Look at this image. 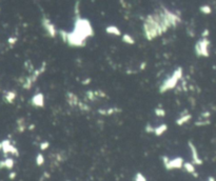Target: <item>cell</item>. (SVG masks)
<instances>
[{
    "label": "cell",
    "mask_w": 216,
    "mask_h": 181,
    "mask_svg": "<svg viewBox=\"0 0 216 181\" xmlns=\"http://www.w3.org/2000/svg\"><path fill=\"white\" fill-rule=\"evenodd\" d=\"M16 176H17V174H16V172H13V171H12V172L10 173V175H9V178L11 179V180H14V179L16 178Z\"/></svg>",
    "instance_id": "836d02e7"
},
{
    "label": "cell",
    "mask_w": 216,
    "mask_h": 181,
    "mask_svg": "<svg viewBox=\"0 0 216 181\" xmlns=\"http://www.w3.org/2000/svg\"><path fill=\"white\" fill-rule=\"evenodd\" d=\"M134 181H147V178L145 177V175L141 174L140 172L136 173L134 176Z\"/></svg>",
    "instance_id": "484cf974"
},
{
    "label": "cell",
    "mask_w": 216,
    "mask_h": 181,
    "mask_svg": "<svg viewBox=\"0 0 216 181\" xmlns=\"http://www.w3.org/2000/svg\"><path fill=\"white\" fill-rule=\"evenodd\" d=\"M85 96L88 97L89 100H92V101H95L96 99H97V97H96L95 92H94V91H88L87 94H85Z\"/></svg>",
    "instance_id": "83f0119b"
},
{
    "label": "cell",
    "mask_w": 216,
    "mask_h": 181,
    "mask_svg": "<svg viewBox=\"0 0 216 181\" xmlns=\"http://www.w3.org/2000/svg\"><path fill=\"white\" fill-rule=\"evenodd\" d=\"M90 82H91V78H87L85 80H82V84H83V85L89 84Z\"/></svg>",
    "instance_id": "d590c367"
},
{
    "label": "cell",
    "mask_w": 216,
    "mask_h": 181,
    "mask_svg": "<svg viewBox=\"0 0 216 181\" xmlns=\"http://www.w3.org/2000/svg\"><path fill=\"white\" fill-rule=\"evenodd\" d=\"M154 128H155V126H153L152 124H147V125H145V131L148 133V134H153V133H154Z\"/></svg>",
    "instance_id": "4dcf8cb0"
},
{
    "label": "cell",
    "mask_w": 216,
    "mask_h": 181,
    "mask_svg": "<svg viewBox=\"0 0 216 181\" xmlns=\"http://www.w3.org/2000/svg\"><path fill=\"white\" fill-rule=\"evenodd\" d=\"M199 11H200V13H203V15H210V14L212 13V7L208 4H203L199 7Z\"/></svg>",
    "instance_id": "603a6c76"
},
{
    "label": "cell",
    "mask_w": 216,
    "mask_h": 181,
    "mask_svg": "<svg viewBox=\"0 0 216 181\" xmlns=\"http://www.w3.org/2000/svg\"><path fill=\"white\" fill-rule=\"evenodd\" d=\"M210 115H211V113L210 112H205V113H203V114H201V118H205V119H208L210 117Z\"/></svg>",
    "instance_id": "e575fe53"
},
{
    "label": "cell",
    "mask_w": 216,
    "mask_h": 181,
    "mask_svg": "<svg viewBox=\"0 0 216 181\" xmlns=\"http://www.w3.org/2000/svg\"><path fill=\"white\" fill-rule=\"evenodd\" d=\"M16 97H17L16 92H14V91H7V92H4V94H3V100L7 103L11 104V103H13L14 101H15Z\"/></svg>",
    "instance_id": "2e32d148"
},
{
    "label": "cell",
    "mask_w": 216,
    "mask_h": 181,
    "mask_svg": "<svg viewBox=\"0 0 216 181\" xmlns=\"http://www.w3.org/2000/svg\"><path fill=\"white\" fill-rule=\"evenodd\" d=\"M154 113H155L156 116L160 117V118L165 117L166 114H167V112H166V110L163 109V107H156L155 110H154Z\"/></svg>",
    "instance_id": "cb8c5ba5"
},
{
    "label": "cell",
    "mask_w": 216,
    "mask_h": 181,
    "mask_svg": "<svg viewBox=\"0 0 216 181\" xmlns=\"http://www.w3.org/2000/svg\"><path fill=\"white\" fill-rule=\"evenodd\" d=\"M79 4H80V2H79V1H76L75 7H74V13H75L76 18L80 17V15H79V13H80V7H79Z\"/></svg>",
    "instance_id": "f1b7e54d"
},
{
    "label": "cell",
    "mask_w": 216,
    "mask_h": 181,
    "mask_svg": "<svg viewBox=\"0 0 216 181\" xmlns=\"http://www.w3.org/2000/svg\"><path fill=\"white\" fill-rule=\"evenodd\" d=\"M31 104L33 105V106L35 107H40V109H42L43 106H45V95L42 94V93H36L35 95H34L33 97L31 98Z\"/></svg>",
    "instance_id": "8fae6325"
},
{
    "label": "cell",
    "mask_w": 216,
    "mask_h": 181,
    "mask_svg": "<svg viewBox=\"0 0 216 181\" xmlns=\"http://www.w3.org/2000/svg\"><path fill=\"white\" fill-rule=\"evenodd\" d=\"M45 67H47V65H45V62L42 63V65H41L39 69H35V71L32 72V74L29 75L27 77H25L24 80H23L22 82V87L25 89H30L32 87V85L34 84V83L37 81L38 77L41 76L42 75V73L45 71Z\"/></svg>",
    "instance_id": "8992f818"
},
{
    "label": "cell",
    "mask_w": 216,
    "mask_h": 181,
    "mask_svg": "<svg viewBox=\"0 0 216 181\" xmlns=\"http://www.w3.org/2000/svg\"><path fill=\"white\" fill-rule=\"evenodd\" d=\"M209 35H210V31L208 29L203 30V33H201V37H203V38H208V36Z\"/></svg>",
    "instance_id": "1f68e13d"
},
{
    "label": "cell",
    "mask_w": 216,
    "mask_h": 181,
    "mask_svg": "<svg viewBox=\"0 0 216 181\" xmlns=\"http://www.w3.org/2000/svg\"><path fill=\"white\" fill-rule=\"evenodd\" d=\"M141 65H143V66H140V69H145V63L143 62V64H141Z\"/></svg>",
    "instance_id": "74e56055"
},
{
    "label": "cell",
    "mask_w": 216,
    "mask_h": 181,
    "mask_svg": "<svg viewBox=\"0 0 216 181\" xmlns=\"http://www.w3.org/2000/svg\"><path fill=\"white\" fill-rule=\"evenodd\" d=\"M183 168L186 171L187 173H189V174L193 175L194 177H197L198 175H197V173H196V168L195 165H194L192 162H183Z\"/></svg>",
    "instance_id": "9a60e30c"
},
{
    "label": "cell",
    "mask_w": 216,
    "mask_h": 181,
    "mask_svg": "<svg viewBox=\"0 0 216 181\" xmlns=\"http://www.w3.org/2000/svg\"><path fill=\"white\" fill-rule=\"evenodd\" d=\"M183 69L181 66H178L175 71L172 73V75L170 77H168L167 79L161 82L160 86H159V92L160 93H166L170 89H173L176 85L178 84L179 80L183 78Z\"/></svg>",
    "instance_id": "3957f363"
},
{
    "label": "cell",
    "mask_w": 216,
    "mask_h": 181,
    "mask_svg": "<svg viewBox=\"0 0 216 181\" xmlns=\"http://www.w3.org/2000/svg\"><path fill=\"white\" fill-rule=\"evenodd\" d=\"M61 38H62L63 42L68 43L69 45L74 47H82L87 43V38H85L83 36H81L80 34H78L77 32L72 31V32H65L61 30L59 32Z\"/></svg>",
    "instance_id": "7a4b0ae2"
},
{
    "label": "cell",
    "mask_w": 216,
    "mask_h": 181,
    "mask_svg": "<svg viewBox=\"0 0 216 181\" xmlns=\"http://www.w3.org/2000/svg\"><path fill=\"white\" fill-rule=\"evenodd\" d=\"M41 25H42L45 31L47 32V34L51 38H55L56 35H57V29H56L55 24L50 20L47 16H43L41 18Z\"/></svg>",
    "instance_id": "9c48e42d"
},
{
    "label": "cell",
    "mask_w": 216,
    "mask_h": 181,
    "mask_svg": "<svg viewBox=\"0 0 216 181\" xmlns=\"http://www.w3.org/2000/svg\"><path fill=\"white\" fill-rule=\"evenodd\" d=\"M122 41L125 43H127V44H130V45H132V44H134L135 43V39L132 37L130 34H123L122 36Z\"/></svg>",
    "instance_id": "44dd1931"
},
{
    "label": "cell",
    "mask_w": 216,
    "mask_h": 181,
    "mask_svg": "<svg viewBox=\"0 0 216 181\" xmlns=\"http://www.w3.org/2000/svg\"><path fill=\"white\" fill-rule=\"evenodd\" d=\"M77 106L79 107V110L82 111V112H89V111L91 110V109H90V106L87 104V103L81 102V101H79V103H78Z\"/></svg>",
    "instance_id": "d4e9b609"
},
{
    "label": "cell",
    "mask_w": 216,
    "mask_h": 181,
    "mask_svg": "<svg viewBox=\"0 0 216 181\" xmlns=\"http://www.w3.org/2000/svg\"><path fill=\"white\" fill-rule=\"evenodd\" d=\"M207 181H216V179L214 178V177H212V176H210V177H208V179H207Z\"/></svg>",
    "instance_id": "8d00e7d4"
},
{
    "label": "cell",
    "mask_w": 216,
    "mask_h": 181,
    "mask_svg": "<svg viewBox=\"0 0 216 181\" xmlns=\"http://www.w3.org/2000/svg\"><path fill=\"white\" fill-rule=\"evenodd\" d=\"M210 40L208 38H201L195 43L194 51H195L196 56L198 57H205L208 58L210 56Z\"/></svg>",
    "instance_id": "5b68a950"
},
{
    "label": "cell",
    "mask_w": 216,
    "mask_h": 181,
    "mask_svg": "<svg viewBox=\"0 0 216 181\" xmlns=\"http://www.w3.org/2000/svg\"><path fill=\"white\" fill-rule=\"evenodd\" d=\"M17 131L19 133H23L25 131V129H27V124H25V120L23 118H19L17 120Z\"/></svg>",
    "instance_id": "ffe728a7"
},
{
    "label": "cell",
    "mask_w": 216,
    "mask_h": 181,
    "mask_svg": "<svg viewBox=\"0 0 216 181\" xmlns=\"http://www.w3.org/2000/svg\"><path fill=\"white\" fill-rule=\"evenodd\" d=\"M192 118V115L189 114V113H186V114H183L179 116V118L176 120V124L179 125V126H181V125L186 124L187 122H189L190 120H191Z\"/></svg>",
    "instance_id": "ac0fdd59"
},
{
    "label": "cell",
    "mask_w": 216,
    "mask_h": 181,
    "mask_svg": "<svg viewBox=\"0 0 216 181\" xmlns=\"http://www.w3.org/2000/svg\"><path fill=\"white\" fill-rule=\"evenodd\" d=\"M188 146H189L190 152H191L192 163H193L194 165H201V164L203 163V159L200 158V156H199L198 150H197L196 146L191 140H189L188 141Z\"/></svg>",
    "instance_id": "30bf717a"
},
{
    "label": "cell",
    "mask_w": 216,
    "mask_h": 181,
    "mask_svg": "<svg viewBox=\"0 0 216 181\" xmlns=\"http://www.w3.org/2000/svg\"><path fill=\"white\" fill-rule=\"evenodd\" d=\"M180 22L181 18L179 14L170 11L166 7H161L145 17L143 25V35L147 40L152 41L171 27H176Z\"/></svg>",
    "instance_id": "6da1fadb"
},
{
    "label": "cell",
    "mask_w": 216,
    "mask_h": 181,
    "mask_svg": "<svg viewBox=\"0 0 216 181\" xmlns=\"http://www.w3.org/2000/svg\"><path fill=\"white\" fill-rule=\"evenodd\" d=\"M167 131H168V125L166 124V123H163V124H159L158 126H155V128H154L153 134L155 135V136L159 137V136H163Z\"/></svg>",
    "instance_id": "e0dca14e"
},
{
    "label": "cell",
    "mask_w": 216,
    "mask_h": 181,
    "mask_svg": "<svg viewBox=\"0 0 216 181\" xmlns=\"http://www.w3.org/2000/svg\"><path fill=\"white\" fill-rule=\"evenodd\" d=\"M65 97H67V102L69 103L72 107L77 106L79 101H80L77 95L74 94V93H72V92H68L67 95H65Z\"/></svg>",
    "instance_id": "4fadbf2b"
},
{
    "label": "cell",
    "mask_w": 216,
    "mask_h": 181,
    "mask_svg": "<svg viewBox=\"0 0 216 181\" xmlns=\"http://www.w3.org/2000/svg\"><path fill=\"white\" fill-rule=\"evenodd\" d=\"M105 32H107L109 35L121 36V31L119 30V27H117L116 25H109V27H105Z\"/></svg>",
    "instance_id": "d6986e66"
},
{
    "label": "cell",
    "mask_w": 216,
    "mask_h": 181,
    "mask_svg": "<svg viewBox=\"0 0 216 181\" xmlns=\"http://www.w3.org/2000/svg\"><path fill=\"white\" fill-rule=\"evenodd\" d=\"M121 109L119 107H109V109H100L98 110V113L102 116H112L115 113H120Z\"/></svg>",
    "instance_id": "5bb4252c"
},
{
    "label": "cell",
    "mask_w": 216,
    "mask_h": 181,
    "mask_svg": "<svg viewBox=\"0 0 216 181\" xmlns=\"http://www.w3.org/2000/svg\"><path fill=\"white\" fill-rule=\"evenodd\" d=\"M35 161H36V164H37V166H42L43 164H45V156H43V154H40V153H39V154H37Z\"/></svg>",
    "instance_id": "7402d4cb"
},
{
    "label": "cell",
    "mask_w": 216,
    "mask_h": 181,
    "mask_svg": "<svg viewBox=\"0 0 216 181\" xmlns=\"http://www.w3.org/2000/svg\"><path fill=\"white\" fill-rule=\"evenodd\" d=\"M39 148H40L41 151H47L48 148H50V142L49 141H42V142H40V144H39Z\"/></svg>",
    "instance_id": "f546056e"
},
{
    "label": "cell",
    "mask_w": 216,
    "mask_h": 181,
    "mask_svg": "<svg viewBox=\"0 0 216 181\" xmlns=\"http://www.w3.org/2000/svg\"><path fill=\"white\" fill-rule=\"evenodd\" d=\"M7 42H9V44H10V45L15 44V43L17 42V38H15V37H10L9 40H7Z\"/></svg>",
    "instance_id": "d6a6232c"
},
{
    "label": "cell",
    "mask_w": 216,
    "mask_h": 181,
    "mask_svg": "<svg viewBox=\"0 0 216 181\" xmlns=\"http://www.w3.org/2000/svg\"><path fill=\"white\" fill-rule=\"evenodd\" d=\"M163 164L167 171L172 170H180L183 165V158L181 157H175V158L170 159L168 156H163Z\"/></svg>",
    "instance_id": "52a82bcc"
},
{
    "label": "cell",
    "mask_w": 216,
    "mask_h": 181,
    "mask_svg": "<svg viewBox=\"0 0 216 181\" xmlns=\"http://www.w3.org/2000/svg\"><path fill=\"white\" fill-rule=\"evenodd\" d=\"M211 123V121L209 119H205V120H199V121H196L195 125L196 126H205V125H209Z\"/></svg>",
    "instance_id": "4316f807"
},
{
    "label": "cell",
    "mask_w": 216,
    "mask_h": 181,
    "mask_svg": "<svg viewBox=\"0 0 216 181\" xmlns=\"http://www.w3.org/2000/svg\"><path fill=\"white\" fill-rule=\"evenodd\" d=\"M73 31L77 32L78 34H80L81 36H83L87 39L94 35V30L92 27L91 22L88 19H85V18L81 17H78L75 19Z\"/></svg>",
    "instance_id": "277c9868"
},
{
    "label": "cell",
    "mask_w": 216,
    "mask_h": 181,
    "mask_svg": "<svg viewBox=\"0 0 216 181\" xmlns=\"http://www.w3.org/2000/svg\"><path fill=\"white\" fill-rule=\"evenodd\" d=\"M15 166V160L12 157H5L4 159L0 160V170L7 168L9 171H12Z\"/></svg>",
    "instance_id": "7c38bea8"
},
{
    "label": "cell",
    "mask_w": 216,
    "mask_h": 181,
    "mask_svg": "<svg viewBox=\"0 0 216 181\" xmlns=\"http://www.w3.org/2000/svg\"><path fill=\"white\" fill-rule=\"evenodd\" d=\"M0 152H2L3 155H12V156L18 157L19 156V151L9 139H4V140L0 141Z\"/></svg>",
    "instance_id": "ba28073f"
}]
</instances>
